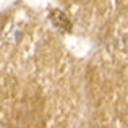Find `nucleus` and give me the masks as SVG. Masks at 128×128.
Here are the masks:
<instances>
[{
  "label": "nucleus",
  "instance_id": "obj_1",
  "mask_svg": "<svg viewBox=\"0 0 128 128\" xmlns=\"http://www.w3.org/2000/svg\"><path fill=\"white\" fill-rule=\"evenodd\" d=\"M50 18H52L54 24L58 26L60 29H63V31H70L72 23H70V20L66 18V15L63 12H60V10H54V12L50 13Z\"/></svg>",
  "mask_w": 128,
  "mask_h": 128
}]
</instances>
